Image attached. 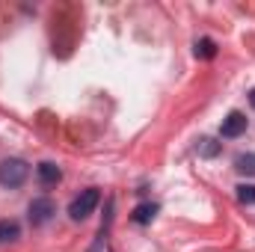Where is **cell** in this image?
Instances as JSON below:
<instances>
[{"mask_svg": "<svg viewBox=\"0 0 255 252\" xmlns=\"http://www.w3.org/2000/svg\"><path fill=\"white\" fill-rule=\"evenodd\" d=\"M30 175V163L21 160V157H3L0 160V187L6 190H15L21 187Z\"/></svg>", "mask_w": 255, "mask_h": 252, "instance_id": "1", "label": "cell"}, {"mask_svg": "<svg viewBox=\"0 0 255 252\" xmlns=\"http://www.w3.org/2000/svg\"><path fill=\"white\" fill-rule=\"evenodd\" d=\"M98 202H101V193L95 187L80 190V193L71 199V205H68V217H71L74 223H80V220H86V217L98 208Z\"/></svg>", "mask_w": 255, "mask_h": 252, "instance_id": "2", "label": "cell"}, {"mask_svg": "<svg viewBox=\"0 0 255 252\" xmlns=\"http://www.w3.org/2000/svg\"><path fill=\"white\" fill-rule=\"evenodd\" d=\"M54 214H57V205H54V199H48V196H36V199L27 205V217H30L33 226H45Z\"/></svg>", "mask_w": 255, "mask_h": 252, "instance_id": "3", "label": "cell"}, {"mask_svg": "<svg viewBox=\"0 0 255 252\" xmlns=\"http://www.w3.org/2000/svg\"><path fill=\"white\" fill-rule=\"evenodd\" d=\"M247 116L241 113V110H232L226 119H223V125H220V136H226V139H235V136H241V133H247Z\"/></svg>", "mask_w": 255, "mask_h": 252, "instance_id": "4", "label": "cell"}, {"mask_svg": "<svg viewBox=\"0 0 255 252\" xmlns=\"http://www.w3.org/2000/svg\"><path fill=\"white\" fill-rule=\"evenodd\" d=\"M36 178H39V184H42V187H57V184L63 181V169H60L57 163L45 160V163H39V166H36Z\"/></svg>", "mask_w": 255, "mask_h": 252, "instance_id": "5", "label": "cell"}, {"mask_svg": "<svg viewBox=\"0 0 255 252\" xmlns=\"http://www.w3.org/2000/svg\"><path fill=\"white\" fill-rule=\"evenodd\" d=\"M154 214H157V205H154V202H142V205H136V208H133L130 220H133L136 226H148V223L154 220Z\"/></svg>", "mask_w": 255, "mask_h": 252, "instance_id": "6", "label": "cell"}, {"mask_svg": "<svg viewBox=\"0 0 255 252\" xmlns=\"http://www.w3.org/2000/svg\"><path fill=\"white\" fill-rule=\"evenodd\" d=\"M21 238V226L15 220H0V247L3 244H15Z\"/></svg>", "mask_w": 255, "mask_h": 252, "instance_id": "7", "label": "cell"}, {"mask_svg": "<svg viewBox=\"0 0 255 252\" xmlns=\"http://www.w3.org/2000/svg\"><path fill=\"white\" fill-rule=\"evenodd\" d=\"M235 169L241 172V175H255V151H247V154H238L235 157Z\"/></svg>", "mask_w": 255, "mask_h": 252, "instance_id": "8", "label": "cell"}, {"mask_svg": "<svg viewBox=\"0 0 255 252\" xmlns=\"http://www.w3.org/2000/svg\"><path fill=\"white\" fill-rule=\"evenodd\" d=\"M196 57L199 60H214L217 57V42L214 39H199L196 42Z\"/></svg>", "mask_w": 255, "mask_h": 252, "instance_id": "9", "label": "cell"}, {"mask_svg": "<svg viewBox=\"0 0 255 252\" xmlns=\"http://www.w3.org/2000/svg\"><path fill=\"white\" fill-rule=\"evenodd\" d=\"M220 151H223V145H220L217 139H211V136L199 139V154H202V157H217Z\"/></svg>", "mask_w": 255, "mask_h": 252, "instance_id": "10", "label": "cell"}, {"mask_svg": "<svg viewBox=\"0 0 255 252\" xmlns=\"http://www.w3.org/2000/svg\"><path fill=\"white\" fill-rule=\"evenodd\" d=\"M238 199L244 205H255V184H241L238 187Z\"/></svg>", "mask_w": 255, "mask_h": 252, "instance_id": "11", "label": "cell"}, {"mask_svg": "<svg viewBox=\"0 0 255 252\" xmlns=\"http://www.w3.org/2000/svg\"><path fill=\"white\" fill-rule=\"evenodd\" d=\"M250 104H253V110H255V89L250 92Z\"/></svg>", "mask_w": 255, "mask_h": 252, "instance_id": "12", "label": "cell"}]
</instances>
